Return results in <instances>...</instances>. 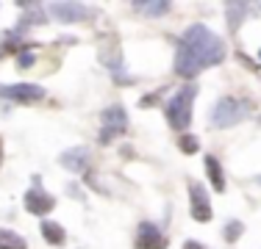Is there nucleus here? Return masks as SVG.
<instances>
[{"instance_id": "f257e3e1", "label": "nucleus", "mask_w": 261, "mask_h": 249, "mask_svg": "<svg viewBox=\"0 0 261 249\" xmlns=\"http://www.w3.org/2000/svg\"><path fill=\"white\" fill-rule=\"evenodd\" d=\"M225 42L206 25H192L178 42L175 50V72L181 78H195L203 70L220 64L225 58Z\"/></svg>"}, {"instance_id": "f03ea898", "label": "nucleus", "mask_w": 261, "mask_h": 249, "mask_svg": "<svg viewBox=\"0 0 261 249\" xmlns=\"http://www.w3.org/2000/svg\"><path fill=\"white\" fill-rule=\"evenodd\" d=\"M195 95H197V86H184L181 91H175V95L170 97L164 114H167V122H170L172 130H186V128H189Z\"/></svg>"}, {"instance_id": "7ed1b4c3", "label": "nucleus", "mask_w": 261, "mask_h": 249, "mask_svg": "<svg viewBox=\"0 0 261 249\" xmlns=\"http://www.w3.org/2000/svg\"><path fill=\"white\" fill-rule=\"evenodd\" d=\"M247 116V105L236 97H220V103L211 108V124L214 128H231Z\"/></svg>"}, {"instance_id": "20e7f679", "label": "nucleus", "mask_w": 261, "mask_h": 249, "mask_svg": "<svg viewBox=\"0 0 261 249\" xmlns=\"http://www.w3.org/2000/svg\"><path fill=\"white\" fill-rule=\"evenodd\" d=\"M128 130V114L122 105H111V108L103 111V133H100V141H114L117 136H122Z\"/></svg>"}, {"instance_id": "39448f33", "label": "nucleus", "mask_w": 261, "mask_h": 249, "mask_svg": "<svg viewBox=\"0 0 261 249\" xmlns=\"http://www.w3.org/2000/svg\"><path fill=\"white\" fill-rule=\"evenodd\" d=\"M189 210H192V219L208 224L211 222V202H208V191L203 183L192 180L189 183Z\"/></svg>"}, {"instance_id": "423d86ee", "label": "nucleus", "mask_w": 261, "mask_h": 249, "mask_svg": "<svg viewBox=\"0 0 261 249\" xmlns=\"http://www.w3.org/2000/svg\"><path fill=\"white\" fill-rule=\"evenodd\" d=\"M0 97L14 100V103H36L45 97V89L36 83H11V86H0Z\"/></svg>"}, {"instance_id": "0eeeda50", "label": "nucleus", "mask_w": 261, "mask_h": 249, "mask_svg": "<svg viewBox=\"0 0 261 249\" xmlns=\"http://www.w3.org/2000/svg\"><path fill=\"white\" fill-rule=\"evenodd\" d=\"M22 205H25V210H28V213H34V216H47L56 208V199L47 194L45 189H39V185H36V189L25 191Z\"/></svg>"}, {"instance_id": "6e6552de", "label": "nucleus", "mask_w": 261, "mask_h": 249, "mask_svg": "<svg viewBox=\"0 0 261 249\" xmlns=\"http://www.w3.org/2000/svg\"><path fill=\"white\" fill-rule=\"evenodd\" d=\"M47 11H50L59 22H67V25L70 22H84L86 17H89V9H86L84 3H70V0H67V3H50Z\"/></svg>"}, {"instance_id": "1a4fd4ad", "label": "nucleus", "mask_w": 261, "mask_h": 249, "mask_svg": "<svg viewBox=\"0 0 261 249\" xmlns=\"http://www.w3.org/2000/svg\"><path fill=\"white\" fill-rule=\"evenodd\" d=\"M136 249H167L164 233L153 222H142L136 230Z\"/></svg>"}, {"instance_id": "9d476101", "label": "nucleus", "mask_w": 261, "mask_h": 249, "mask_svg": "<svg viewBox=\"0 0 261 249\" xmlns=\"http://www.w3.org/2000/svg\"><path fill=\"white\" fill-rule=\"evenodd\" d=\"M59 164L64 166V169H70V172H84L86 164H89V149H86V147L67 149V152L59 155Z\"/></svg>"}, {"instance_id": "9b49d317", "label": "nucleus", "mask_w": 261, "mask_h": 249, "mask_svg": "<svg viewBox=\"0 0 261 249\" xmlns=\"http://www.w3.org/2000/svg\"><path fill=\"white\" fill-rule=\"evenodd\" d=\"M39 230H42V235H45V241H47L50 246H61V244L67 241L64 227H61V224H56V222H50V219H42Z\"/></svg>"}, {"instance_id": "f8f14e48", "label": "nucleus", "mask_w": 261, "mask_h": 249, "mask_svg": "<svg viewBox=\"0 0 261 249\" xmlns=\"http://www.w3.org/2000/svg\"><path fill=\"white\" fill-rule=\"evenodd\" d=\"M245 11H247V3H242V0L225 3V17H228V30H231V34L239 30V22L245 20Z\"/></svg>"}, {"instance_id": "ddd939ff", "label": "nucleus", "mask_w": 261, "mask_h": 249, "mask_svg": "<svg viewBox=\"0 0 261 249\" xmlns=\"http://www.w3.org/2000/svg\"><path fill=\"white\" fill-rule=\"evenodd\" d=\"M206 172H208V180H211V189L214 191H225V174H222V166L217 164V158H206Z\"/></svg>"}, {"instance_id": "4468645a", "label": "nucleus", "mask_w": 261, "mask_h": 249, "mask_svg": "<svg viewBox=\"0 0 261 249\" xmlns=\"http://www.w3.org/2000/svg\"><path fill=\"white\" fill-rule=\"evenodd\" d=\"M0 249H28L25 238L11 230H0Z\"/></svg>"}, {"instance_id": "2eb2a0df", "label": "nucleus", "mask_w": 261, "mask_h": 249, "mask_svg": "<svg viewBox=\"0 0 261 249\" xmlns=\"http://www.w3.org/2000/svg\"><path fill=\"white\" fill-rule=\"evenodd\" d=\"M136 9L145 11V14H150V17H161V14L170 11V3H167V0H156V3H136Z\"/></svg>"}, {"instance_id": "dca6fc26", "label": "nucleus", "mask_w": 261, "mask_h": 249, "mask_svg": "<svg viewBox=\"0 0 261 249\" xmlns=\"http://www.w3.org/2000/svg\"><path fill=\"white\" fill-rule=\"evenodd\" d=\"M178 147H181V152H186V155H195L197 149H200V141L192 133H181L178 136Z\"/></svg>"}, {"instance_id": "f3484780", "label": "nucleus", "mask_w": 261, "mask_h": 249, "mask_svg": "<svg viewBox=\"0 0 261 249\" xmlns=\"http://www.w3.org/2000/svg\"><path fill=\"white\" fill-rule=\"evenodd\" d=\"M22 9L28 11V14H25V25H42V22H47L42 6H22Z\"/></svg>"}, {"instance_id": "a211bd4d", "label": "nucleus", "mask_w": 261, "mask_h": 249, "mask_svg": "<svg viewBox=\"0 0 261 249\" xmlns=\"http://www.w3.org/2000/svg\"><path fill=\"white\" fill-rule=\"evenodd\" d=\"M242 233H245V224H242V222H228L225 224V241H228V244H233Z\"/></svg>"}, {"instance_id": "6ab92c4d", "label": "nucleus", "mask_w": 261, "mask_h": 249, "mask_svg": "<svg viewBox=\"0 0 261 249\" xmlns=\"http://www.w3.org/2000/svg\"><path fill=\"white\" fill-rule=\"evenodd\" d=\"M17 67L20 70H31L34 67V53H17Z\"/></svg>"}, {"instance_id": "aec40b11", "label": "nucleus", "mask_w": 261, "mask_h": 249, "mask_svg": "<svg viewBox=\"0 0 261 249\" xmlns=\"http://www.w3.org/2000/svg\"><path fill=\"white\" fill-rule=\"evenodd\" d=\"M184 249H206V246H203V244H197V241H186Z\"/></svg>"}, {"instance_id": "412c9836", "label": "nucleus", "mask_w": 261, "mask_h": 249, "mask_svg": "<svg viewBox=\"0 0 261 249\" xmlns=\"http://www.w3.org/2000/svg\"><path fill=\"white\" fill-rule=\"evenodd\" d=\"M0 164H3V139H0Z\"/></svg>"}]
</instances>
